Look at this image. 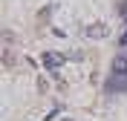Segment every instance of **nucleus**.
Here are the masks:
<instances>
[{"mask_svg":"<svg viewBox=\"0 0 127 121\" xmlns=\"http://www.w3.org/2000/svg\"><path fill=\"white\" fill-rule=\"evenodd\" d=\"M84 32H87V38H107V32H110V29H107L104 23H93V26H87Z\"/></svg>","mask_w":127,"mask_h":121,"instance_id":"obj_3","label":"nucleus"},{"mask_svg":"<svg viewBox=\"0 0 127 121\" xmlns=\"http://www.w3.org/2000/svg\"><path fill=\"white\" fill-rule=\"evenodd\" d=\"M121 43H127V32H124V38H121Z\"/></svg>","mask_w":127,"mask_h":121,"instance_id":"obj_5","label":"nucleus"},{"mask_svg":"<svg viewBox=\"0 0 127 121\" xmlns=\"http://www.w3.org/2000/svg\"><path fill=\"white\" fill-rule=\"evenodd\" d=\"M3 64H6V69H15V46H3Z\"/></svg>","mask_w":127,"mask_h":121,"instance_id":"obj_4","label":"nucleus"},{"mask_svg":"<svg viewBox=\"0 0 127 121\" xmlns=\"http://www.w3.org/2000/svg\"><path fill=\"white\" fill-rule=\"evenodd\" d=\"M40 64L46 66V69H58V66H64V55H58V52H43Z\"/></svg>","mask_w":127,"mask_h":121,"instance_id":"obj_2","label":"nucleus"},{"mask_svg":"<svg viewBox=\"0 0 127 121\" xmlns=\"http://www.w3.org/2000/svg\"><path fill=\"white\" fill-rule=\"evenodd\" d=\"M127 89V55L113 61V75L107 81V92H121Z\"/></svg>","mask_w":127,"mask_h":121,"instance_id":"obj_1","label":"nucleus"},{"mask_svg":"<svg viewBox=\"0 0 127 121\" xmlns=\"http://www.w3.org/2000/svg\"><path fill=\"white\" fill-rule=\"evenodd\" d=\"M64 121H72V118H64Z\"/></svg>","mask_w":127,"mask_h":121,"instance_id":"obj_6","label":"nucleus"}]
</instances>
